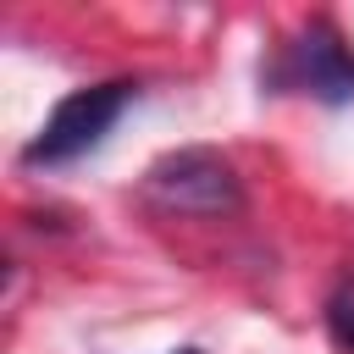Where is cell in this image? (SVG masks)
I'll list each match as a JSON object with an SVG mask.
<instances>
[{
    "instance_id": "cell-1",
    "label": "cell",
    "mask_w": 354,
    "mask_h": 354,
    "mask_svg": "<svg viewBox=\"0 0 354 354\" xmlns=\"http://www.w3.org/2000/svg\"><path fill=\"white\" fill-rule=\"evenodd\" d=\"M133 83H94V88H77V94H66L55 111H50V122L39 127V138L28 144V160L33 166H61V160H77V155H88L111 127H116V116L133 105Z\"/></svg>"
},
{
    "instance_id": "cell-2",
    "label": "cell",
    "mask_w": 354,
    "mask_h": 354,
    "mask_svg": "<svg viewBox=\"0 0 354 354\" xmlns=\"http://www.w3.org/2000/svg\"><path fill=\"white\" fill-rule=\"evenodd\" d=\"M144 194L160 205V210H188V216H221V210H238V177L221 155L210 149H183L171 160H160L149 177H144Z\"/></svg>"
},
{
    "instance_id": "cell-3",
    "label": "cell",
    "mask_w": 354,
    "mask_h": 354,
    "mask_svg": "<svg viewBox=\"0 0 354 354\" xmlns=\"http://www.w3.org/2000/svg\"><path fill=\"white\" fill-rule=\"evenodd\" d=\"M293 83L315 100H354V50L337 39L332 22H310L299 39H293Z\"/></svg>"
},
{
    "instance_id": "cell-4",
    "label": "cell",
    "mask_w": 354,
    "mask_h": 354,
    "mask_svg": "<svg viewBox=\"0 0 354 354\" xmlns=\"http://www.w3.org/2000/svg\"><path fill=\"white\" fill-rule=\"evenodd\" d=\"M326 326H332L337 348L354 354V277H343V288L332 293V304H326Z\"/></svg>"
},
{
    "instance_id": "cell-5",
    "label": "cell",
    "mask_w": 354,
    "mask_h": 354,
    "mask_svg": "<svg viewBox=\"0 0 354 354\" xmlns=\"http://www.w3.org/2000/svg\"><path fill=\"white\" fill-rule=\"evenodd\" d=\"M177 354H199V348H177Z\"/></svg>"
}]
</instances>
